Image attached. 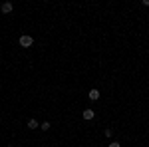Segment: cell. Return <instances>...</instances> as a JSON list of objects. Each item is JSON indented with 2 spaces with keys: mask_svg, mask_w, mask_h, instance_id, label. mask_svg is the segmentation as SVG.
Returning <instances> with one entry per match:
<instances>
[{
  "mask_svg": "<svg viewBox=\"0 0 149 147\" xmlns=\"http://www.w3.org/2000/svg\"><path fill=\"white\" fill-rule=\"evenodd\" d=\"M18 44L22 46V48H30V46L34 44V38L30 34H22L20 38H18Z\"/></svg>",
  "mask_w": 149,
  "mask_h": 147,
  "instance_id": "1",
  "label": "cell"
},
{
  "mask_svg": "<svg viewBox=\"0 0 149 147\" xmlns=\"http://www.w3.org/2000/svg\"><path fill=\"white\" fill-rule=\"evenodd\" d=\"M0 10H2V14H10V12L14 10V4H12V2H2V4H0Z\"/></svg>",
  "mask_w": 149,
  "mask_h": 147,
  "instance_id": "2",
  "label": "cell"
},
{
  "mask_svg": "<svg viewBox=\"0 0 149 147\" xmlns=\"http://www.w3.org/2000/svg\"><path fill=\"white\" fill-rule=\"evenodd\" d=\"M100 95H102V93H100V90H95V88L90 90V93H88V98H90L92 102H97V100H100Z\"/></svg>",
  "mask_w": 149,
  "mask_h": 147,
  "instance_id": "3",
  "label": "cell"
},
{
  "mask_svg": "<svg viewBox=\"0 0 149 147\" xmlns=\"http://www.w3.org/2000/svg\"><path fill=\"white\" fill-rule=\"evenodd\" d=\"M81 117H84L86 121H92L93 117H95V111H93V109H86V111L81 113Z\"/></svg>",
  "mask_w": 149,
  "mask_h": 147,
  "instance_id": "4",
  "label": "cell"
},
{
  "mask_svg": "<svg viewBox=\"0 0 149 147\" xmlns=\"http://www.w3.org/2000/svg\"><path fill=\"white\" fill-rule=\"evenodd\" d=\"M40 125H38V121L36 119H28V129H38Z\"/></svg>",
  "mask_w": 149,
  "mask_h": 147,
  "instance_id": "5",
  "label": "cell"
},
{
  "mask_svg": "<svg viewBox=\"0 0 149 147\" xmlns=\"http://www.w3.org/2000/svg\"><path fill=\"white\" fill-rule=\"evenodd\" d=\"M50 127H52V125H50V121H44V123L40 125V129H42V131H50Z\"/></svg>",
  "mask_w": 149,
  "mask_h": 147,
  "instance_id": "6",
  "label": "cell"
},
{
  "mask_svg": "<svg viewBox=\"0 0 149 147\" xmlns=\"http://www.w3.org/2000/svg\"><path fill=\"white\" fill-rule=\"evenodd\" d=\"M103 133H105V137H111V135H113V129H111V127H105Z\"/></svg>",
  "mask_w": 149,
  "mask_h": 147,
  "instance_id": "7",
  "label": "cell"
},
{
  "mask_svg": "<svg viewBox=\"0 0 149 147\" xmlns=\"http://www.w3.org/2000/svg\"><path fill=\"white\" fill-rule=\"evenodd\" d=\"M109 147H121V143H117V141H111V143H109Z\"/></svg>",
  "mask_w": 149,
  "mask_h": 147,
  "instance_id": "8",
  "label": "cell"
},
{
  "mask_svg": "<svg viewBox=\"0 0 149 147\" xmlns=\"http://www.w3.org/2000/svg\"><path fill=\"white\" fill-rule=\"evenodd\" d=\"M141 4H143V6H149V0H143Z\"/></svg>",
  "mask_w": 149,
  "mask_h": 147,
  "instance_id": "9",
  "label": "cell"
},
{
  "mask_svg": "<svg viewBox=\"0 0 149 147\" xmlns=\"http://www.w3.org/2000/svg\"><path fill=\"white\" fill-rule=\"evenodd\" d=\"M6 147H14V145H6Z\"/></svg>",
  "mask_w": 149,
  "mask_h": 147,
  "instance_id": "10",
  "label": "cell"
}]
</instances>
